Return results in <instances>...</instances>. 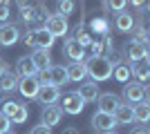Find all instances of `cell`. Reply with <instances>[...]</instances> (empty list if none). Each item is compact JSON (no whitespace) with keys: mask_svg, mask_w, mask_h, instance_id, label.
<instances>
[{"mask_svg":"<svg viewBox=\"0 0 150 134\" xmlns=\"http://www.w3.org/2000/svg\"><path fill=\"white\" fill-rule=\"evenodd\" d=\"M85 69L94 83H103L108 78H112V65L105 56H90L85 60Z\"/></svg>","mask_w":150,"mask_h":134,"instance_id":"1","label":"cell"},{"mask_svg":"<svg viewBox=\"0 0 150 134\" xmlns=\"http://www.w3.org/2000/svg\"><path fill=\"white\" fill-rule=\"evenodd\" d=\"M54 40L56 38L45 27H40V29H27L25 32V45L31 47V49H52Z\"/></svg>","mask_w":150,"mask_h":134,"instance_id":"2","label":"cell"},{"mask_svg":"<svg viewBox=\"0 0 150 134\" xmlns=\"http://www.w3.org/2000/svg\"><path fill=\"white\" fill-rule=\"evenodd\" d=\"M121 56H123L125 63H139V60H144V58H148V47L141 43H137V40H128V43L123 45V49H121Z\"/></svg>","mask_w":150,"mask_h":134,"instance_id":"3","label":"cell"},{"mask_svg":"<svg viewBox=\"0 0 150 134\" xmlns=\"http://www.w3.org/2000/svg\"><path fill=\"white\" fill-rule=\"evenodd\" d=\"M20 18L27 25V29H40L45 25V11L40 9V5L36 7H27V9H20Z\"/></svg>","mask_w":150,"mask_h":134,"instance_id":"4","label":"cell"},{"mask_svg":"<svg viewBox=\"0 0 150 134\" xmlns=\"http://www.w3.org/2000/svg\"><path fill=\"white\" fill-rule=\"evenodd\" d=\"M123 98L125 103H141V101H148V89L146 85L137 83V81H128L123 83Z\"/></svg>","mask_w":150,"mask_h":134,"instance_id":"5","label":"cell"},{"mask_svg":"<svg viewBox=\"0 0 150 134\" xmlns=\"http://www.w3.org/2000/svg\"><path fill=\"white\" fill-rule=\"evenodd\" d=\"M45 29L54 36V38H61V36H67L69 32V25H67V18L65 16H61V13H52V16H47L45 18Z\"/></svg>","mask_w":150,"mask_h":134,"instance_id":"6","label":"cell"},{"mask_svg":"<svg viewBox=\"0 0 150 134\" xmlns=\"http://www.w3.org/2000/svg\"><path fill=\"white\" fill-rule=\"evenodd\" d=\"M83 107H85V101H83L81 96H79V92H67V94H63L61 98V109H63V114H81Z\"/></svg>","mask_w":150,"mask_h":134,"instance_id":"7","label":"cell"},{"mask_svg":"<svg viewBox=\"0 0 150 134\" xmlns=\"http://www.w3.org/2000/svg\"><path fill=\"white\" fill-rule=\"evenodd\" d=\"M20 36H23V32H20V27L16 25V22H2L0 25V47H11V45H16L20 40Z\"/></svg>","mask_w":150,"mask_h":134,"instance_id":"8","label":"cell"},{"mask_svg":"<svg viewBox=\"0 0 150 134\" xmlns=\"http://www.w3.org/2000/svg\"><path fill=\"white\" fill-rule=\"evenodd\" d=\"M121 98L114 92H101L96 96V109L99 112H105V114H114V109L119 107Z\"/></svg>","mask_w":150,"mask_h":134,"instance_id":"9","label":"cell"},{"mask_svg":"<svg viewBox=\"0 0 150 134\" xmlns=\"http://www.w3.org/2000/svg\"><path fill=\"white\" fill-rule=\"evenodd\" d=\"M117 125H119V123L114 121L112 114H105V112H99V109L92 114V128L96 130V132H112Z\"/></svg>","mask_w":150,"mask_h":134,"instance_id":"10","label":"cell"},{"mask_svg":"<svg viewBox=\"0 0 150 134\" xmlns=\"http://www.w3.org/2000/svg\"><path fill=\"white\" fill-rule=\"evenodd\" d=\"M40 121H43V125H47V128L58 125V123L63 121V109H61V105H56V103L45 105L43 112H40Z\"/></svg>","mask_w":150,"mask_h":134,"instance_id":"11","label":"cell"},{"mask_svg":"<svg viewBox=\"0 0 150 134\" xmlns=\"http://www.w3.org/2000/svg\"><path fill=\"white\" fill-rule=\"evenodd\" d=\"M16 89L23 94V98H36L38 89H40V83L36 81V76H20Z\"/></svg>","mask_w":150,"mask_h":134,"instance_id":"12","label":"cell"},{"mask_svg":"<svg viewBox=\"0 0 150 134\" xmlns=\"http://www.w3.org/2000/svg\"><path fill=\"white\" fill-rule=\"evenodd\" d=\"M63 54H65L72 63H81V60H85V47H83V45H79L74 38H65Z\"/></svg>","mask_w":150,"mask_h":134,"instance_id":"13","label":"cell"},{"mask_svg":"<svg viewBox=\"0 0 150 134\" xmlns=\"http://www.w3.org/2000/svg\"><path fill=\"white\" fill-rule=\"evenodd\" d=\"M58 98H61V87H56V85H40V89H38L36 94V101L43 103V105H52V103H56Z\"/></svg>","mask_w":150,"mask_h":134,"instance_id":"14","label":"cell"},{"mask_svg":"<svg viewBox=\"0 0 150 134\" xmlns=\"http://www.w3.org/2000/svg\"><path fill=\"white\" fill-rule=\"evenodd\" d=\"M114 29H117V32L119 34H130L132 32V27H134V16H132L130 11H119L117 13V16H114Z\"/></svg>","mask_w":150,"mask_h":134,"instance_id":"15","label":"cell"},{"mask_svg":"<svg viewBox=\"0 0 150 134\" xmlns=\"http://www.w3.org/2000/svg\"><path fill=\"white\" fill-rule=\"evenodd\" d=\"M101 94V85L94 83V81H85L83 85H79V96H81L85 103L96 101V96Z\"/></svg>","mask_w":150,"mask_h":134,"instance_id":"16","label":"cell"},{"mask_svg":"<svg viewBox=\"0 0 150 134\" xmlns=\"http://www.w3.org/2000/svg\"><path fill=\"white\" fill-rule=\"evenodd\" d=\"M65 72H67V81H74V83H81L88 76V69H85V60L81 63H69L65 65Z\"/></svg>","mask_w":150,"mask_h":134,"instance_id":"17","label":"cell"},{"mask_svg":"<svg viewBox=\"0 0 150 134\" xmlns=\"http://www.w3.org/2000/svg\"><path fill=\"white\" fill-rule=\"evenodd\" d=\"M31 63L36 65V69H50L52 65V54H50V49H34L31 51Z\"/></svg>","mask_w":150,"mask_h":134,"instance_id":"18","label":"cell"},{"mask_svg":"<svg viewBox=\"0 0 150 134\" xmlns=\"http://www.w3.org/2000/svg\"><path fill=\"white\" fill-rule=\"evenodd\" d=\"M130 69H132V76H134V81L141 85L148 83V78H150V67H148V58H144V60H139V63H132L130 65Z\"/></svg>","mask_w":150,"mask_h":134,"instance_id":"19","label":"cell"},{"mask_svg":"<svg viewBox=\"0 0 150 134\" xmlns=\"http://www.w3.org/2000/svg\"><path fill=\"white\" fill-rule=\"evenodd\" d=\"M72 38H74L79 45H83L85 49H88V47H90V43L94 40L92 32H88V27H85V20H83V18L79 20V25L74 27V36H72Z\"/></svg>","mask_w":150,"mask_h":134,"instance_id":"20","label":"cell"},{"mask_svg":"<svg viewBox=\"0 0 150 134\" xmlns=\"http://www.w3.org/2000/svg\"><path fill=\"white\" fill-rule=\"evenodd\" d=\"M16 87H18V74L5 69L2 74H0V92L9 94V92H13Z\"/></svg>","mask_w":150,"mask_h":134,"instance_id":"21","label":"cell"},{"mask_svg":"<svg viewBox=\"0 0 150 134\" xmlns=\"http://www.w3.org/2000/svg\"><path fill=\"white\" fill-rule=\"evenodd\" d=\"M36 65L31 63V58L29 56H20L18 60H16V74L20 76H36Z\"/></svg>","mask_w":150,"mask_h":134,"instance_id":"22","label":"cell"},{"mask_svg":"<svg viewBox=\"0 0 150 134\" xmlns=\"http://www.w3.org/2000/svg\"><path fill=\"white\" fill-rule=\"evenodd\" d=\"M132 119L137 123H141V125H146V123L150 121V105L148 101H141V103H134L132 105Z\"/></svg>","mask_w":150,"mask_h":134,"instance_id":"23","label":"cell"},{"mask_svg":"<svg viewBox=\"0 0 150 134\" xmlns=\"http://www.w3.org/2000/svg\"><path fill=\"white\" fill-rule=\"evenodd\" d=\"M114 121L119 123V125H128V123H132L134 119H132V105L130 103H119V107L114 109Z\"/></svg>","mask_w":150,"mask_h":134,"instance_id":"24","label":"cell"},{"mask_svg":"<svg viewBox=\"0 0 150 134\" xmlns=\"http://www.w3.org/2000/svg\"><path fill=\"white\" fill-rule=\"evenodd\" d=\"M110 29H112V20L108 18V16H96L90 22V32H94L96 36H105Z\"/></svg>","mask_w":150,"mask_h":134,"instance_id":"25","label":"cell"},{"mask_svg":"<svg viewBox=\"0 0 150 134\" xmlns=\"http://www.w3.org/2000/svg\"><path fill=\"white\" fill-rule=\"evenodd\" d=\"M50 83L56 85V87H63L67 83V72H65V65H52L50 67Z\"/></svg>","mask_w":150,"mask_h":134,"instance_id":"26","label":"cell"},{"mask_svg":"<svg viewBox=\"0 0 150 134\" xmlns=\"http://www.w3.org/2000/svg\"><path fill=\"white\" fill-rule=\"evenodd\" d=\"M112 76H114V81H119L121 85L128 83V81L132 78L130 63H119V65H114V67H112Z\"/></svg>","mask_w":150,"mask_h":134,"instance_id":"27","label":"cell"},{"mask_svg":"<svg viewBox=\"0 0 150 134\" xmlns=\"http://www.w3.org/2000/svg\"><path fill=\"white\" fill-rule=\"evenodd\" d=\"M27 119H29V109L25 107V103H18V107H16V112L9 116V121L11 123H25Z\"/></svg>","mask_w":150,"mask_h":134,"instance_id":"28","label":"cell"},{"mask_svg":"<svg viewBox=\"0 0 150 134\" xmlns=\"http://www.w3.org/2000/svg\"><path fill=\"white\" fill-rule=\"evenodd\" d=\"M105 2V11H114V13H119V11H123L125 7H128V0H103Z\"/></svg>","mask_w":150,"mask_h":134,"instance_id":"29","label":"cell"},{"mask_svg":"<svg viewBox=\"0 0 150 134\" xmlns=\"http://www.w3.org/2000/svg\"><path fill=\"white\" fill-rule=\"evenodd\" d=\"M74 7H76L74 0H58V13L65 16V18H67L69 13H74Z\"/></svg>","mask_w":150,"mask_h":134,"instance_id":"30","label":"cell"},{"mask_svg":"<svg viewBox=\"0 0 150 134\" xmlns=\"http://www.w3.org/2000/svg\"><path fill=\"white\" fill-rule=\"evenodd\" d=\"M40 9L45 11V16H52V13H58V0H43L38 2Z\"/></svg>","mask_w":150,"mask_h":134,"instance_id":"31","label":"cell"},{"mask_svg":"<svg viewBox=\"0 0 150 134\" xmlns=\"http://www.w3.org/2000/svg\"><path fill=\"white\" fill-rule=\"evenodd\" d=\"M16 107H18V101H5V103H2V107H0V112L9 119V116L16 112Z\"/></svg>","mask_w":150,"mask_h":134,"instance_id":"32","label":"cell"},{"mask_svg":"<svg viewBox=\"0 0 150 134\" xmlns=\"http://www.w3.org/2000/svg\"><path fill=\"white\" fill-rule=\"evenodd\" d=\"M36 81L40 85H47L50 83V69H38L36 72Z\"/></svg>","mask_w":150,"mask_h":134,"instance_id":"33","label":"cell"},{"mask_svg":"<svg viewBox=\"0 0 150 134\" xmlns=\"http://www.w3.org/2000/svg\"><path fill=\"white\" fill-rule=\"evenodd\" d=\"M11 130V121L7 119L2 112H0V134H5V132H9Z\"/></svg>","mask_w":150,"mask_h":134,"instance_id":"34","label":"cell"},{"mask_svg":"<svg viewBox=\"0 0 150 134\" xmlns=\"http://www.w3.org/2000/svg\"><path fill=\"white\" fill-rule=\"evenodd\" d=\"M29 134H52V128H47V125H43V123H38V125L31 128Z\"/></svg>","mask_w":150,"mask_h":134,"instance_id":"35","label":"cell"},{"mask_svg":"<svg viewBox=\"0 0 150 134\" xmlns=\"http://www.w3.org/2000/svg\"><path fill=\"white\" fill-rule=\"evenodd\" d=\"M16 5H18V9H27V7H36L38 0H16Z\"/></svg>","mask_w":150,"mask_h":134,"instance_id":"36","label":"cell"},{"mask_svg":"<svg viewBox=\"0 0 150 134\" xmlns=\"http://www.w3.org/2000/svg\"><path fill=\"white\" fill-rule=\"evenodd\" d=\"M9 20V5H0V22Z\"/></svg>","mask_w":150,"mask_h":134,"instance_id":"37","label":"cell"},{"mask_svg":"<svg viewBox=\"0 0 150 134\" xmlns=\"http://www.w3.org/2000/svg\"><path fill=\"white\" fill-rule=\"evenodd\" d=\"M128 2H132V7H139V9L148 7V0H128Z\"/></svg>","mask_w":150,"mask_h":134,"instance_id":"38","label":"cell"},{"mask_svg":"<svg viewBox=\"0 0 150 134\" xmlns=\"http://www.w3.org/2000/svg\"><path fill=\"white\" fill-rule=\"evenodd\" d=\"M130 134H150V132H148V128H146V125H139V128H134Z\"/></svg>","mask_w":150,"mask_h":134,"instance_id":"39","label":"cell"},{"mask_svg":"<svg viewBox=\"0 0 150 134\" xmlns=\"http://www.w3.org/2000/svg\"><path fill=\"white\" fill-rule=\"evenodd\" d=\"M61 134H81V132H79V128H74V125H69V128H65V130H63Z\"/></svg>","mask_w":150,"mask_h":134,"instance_id":"40","label":"cell"},{"mask_svg":"<svg viewBox=\"0 0 150 134\" xmlns=\"http://www.w3.org/2000/svg\"><path fill=\"white\" fill-rule=\"evenodd\" d=\"M5 69H7V63H5V58L0 56V74H2V72H5Z\"/></svg>","mask_w":150,"mask_h":134,"instance_id":"41","label":"cell"},{"mask_svg":"<svg viewBox=\"0 0 150 134\" xmlns=\"http://www.w3.org/2000/svg\"><path fill=\"white\" fill-rule=\"evenodd\" d=\"M103 134H117V132H114V130H112V132H103Z\"/></svg>","mask_w":150,"mask_h":134,"instance_id":"42","label":"cell"},{"mask_svg":"<svg viewBox=\"0 0 150 134\" xmlns=\"http://www.w3.org/2000/svg\"><path fill=\"white\" fill-rule=\"evenodd\" d=\"M5 134H13V132H11V130H9V132H5Z\"/></svg>","mask_w":150,"mask_h":134,"instance_id":"43","label":"cell"}]
</instances>
